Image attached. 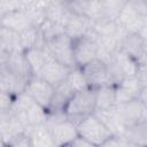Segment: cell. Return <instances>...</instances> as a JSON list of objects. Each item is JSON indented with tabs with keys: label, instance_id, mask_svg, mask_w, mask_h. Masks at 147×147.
Listing matches in <instances>:
<instances>
[{
	"label": "cell",
	"instance_id": "cell-1",
	"mask_svg": "<svg viewBox=\"0 0 147 147\" xmlns=\"http://www.w3.org/2000/svg\"><path fill=\"white\" fill-rule=\"evenodd\" d=\"M96 109V88L86 87L75 92L64 108L67 117L76 124L86 116L94 114Z\"/></svg>",
	"mask_w": 147,
	"mask_h": 147
},
{
	"label": "cell",
	"instance_id": "cell-2",
	"mask_svg": "<svg viewBox=\"0 0 147 147\" xmlns=\"http://www.w3.org/2000/svg\"><path fill=\"white\" fill-rule=\"evenodd\" d=\"M116 21L126 32H139L147 22V0H127Z\"/></svg>",
	"mask_w": 147,
	"mask_h": 147
},
{
	"label": "cell",
	"instance_id": "cell-3",
	"mask_svg": "<svg viewBox=\"0 0 147 147\" xmlns=\"http://www.w3.org/2000/svg\"><path fill=\"white\" fill-rule=\"evenodd\" d=\"M78 136L87 139L93 146H102L114 134L95 114H91L77 123Z\"/></svg>",
	"mask_w": 147,
	"mask_h": 147
},
{
	"label": "cell",
	"instance_id": "cell-4",
	"mask_svg": "<svg viewBox=\"0 0 147 147\" xmlns=\"http://www.w3.org/2000/svg\"><path fill=\"white\" fill-rule=\"evenodd\" d=\"M138 63L139 62L136 59H133L122 48H118L114 53L110 61L107 63L111 84L116 86L125 77L136 76Z\"/></svg>",
	"mask_w": 147,
	"mask_h": 147
},
{
	"label": "cell",
	"instance_id": "cell-5",
	"mask_svg": "<svg viewBox=\"0 0 147 147\" xmlns=\"http://www.w3.org/2000/svg\"><path fill=\"white\" fill-rule=\"evenodd\" d=\"M98 53V33L93 28H91L84 36L74 39V56L77 67H83L92 60L96 59Z\"/></svg>",
	"mask_w": 147,
	"mask_h": 147
},
{
	"label": "cell",
	"instance_id": "cell-6",
	"mask_svg": "<svg viewBox=\"0 0 147 147\" xmlns=\"http://www.w3.org/2000/svg\"><path fill=\"white\" fill-rule=\"evenodd\" d=\"M114 109L125 131L139 123L147 121V106L142 103L139 98L127 102L116 103Z\"/></svg>",
	"mask_w": 147,
	"mask_h": 147
},
{
	"label": "cell",
	"instance_id": "cell-7",
	"mask_svg": "<svg viewBox=\"0 0 147 147\" xmlns=\"http://www.w3.org/2000/svg\"><path fill=\"white\" fill-rule=\"evenodd\" d=\"M46 48L48 49L49 54L59 62L70 68L77 67L74 56V39L65 32L47 40Z\"/></svg>",
	"mask_w": 147,
	"mask_h": 147
},
{
	"label": "cell",
	"instance_id": "cell-8",
	"mask_svg": "<svg viewBox=\"0 0 147 147\" xmlns=\"http://www.w3.org/2000/svg\"><path fill=\"white\" fill-rule=\"evenodd\" d=\"M87 85L93 88H99L103 85H110L111 79L108 70V64L99 57L92 60L85 65L80 67ZM113 85V84H111Z\"/></svg>",
	"mask_w": 147,
	"mask_h": 147
},
{
	"label": "cell",
	"instance_id": "cell-9",
	"mask_svg": "<svg viewBox=\"0 0 147 147\" xmlns=\"http://www.w3.org/2000/svg\"><path fill=\"white\" fill-rule=\"evenodd\" d=\"M25 92L37 103H39L47 110L54 96L55 86H53L51 83L46 82L45 79L38 76H33L29 79L26 87H25Z\"/></svg>",
	"mask_w": 147,
	"mask_h": 147
},
{
	"label": "cell",
	"instance_id": "cell-10",
	"mask_svg": "<svg viewBox=\"0 0 147 147\" xmlns=\"http://www.w3.org/2000/svg\"><path fill=\"white\" fill-rule=\"evenodd\" d=\"M72 68L59 62L57 60H55L53 56L49 57V60L46 62V64L42 67V69L36 75L42 79H45L46 82L51 83L53 86H57L61 83H63L68 75L70 74Z\"/></svg>",
	"mask_w": 147,
	"mask_h": 147
},
{
	"label": "cell",
	"instance_id": "cell-11",
	"mask_svg": "<svg viewBox=\"0 0 147 147\" xmlns=\"http://www.w3.org/2000/svg\"><path fill=\"white\" fill-rule=\"evenodd\" d=\"M49 130L55 146H69V144L78 137L77 124L69 118L54 124Z\"/></svg>",
	"mask_w": 147,
	"mask_h": 147
},
{
	"label": "cell",
	"instance_id": "cell-12",
	"mask_svg": "<svg viewBox=\"0 0 147 147\" xmlns=\"http://www.w3.org/2000/svg\"><path fill=\"white\" fill-rule=\"evenodd\" d=\"M28 82H29V79L1 67V69H0L1 92H7V93H10L16 96L17 94L25 91Z\"/></svg>",
	"mask_w": 147,
	"mask_h": 147
},
{
	"label": "cell",
	"instance_id": "cell-13",
	"mask_svg": "<svg viewBox=\"0 0 147 147\" xmlns=\"http://www.w3.org/2000/svg\"><path fill=\"white\" fill-rule=\"evenodd\" d=\"M116 103L127 102L139 98L141 85L136 76L125 77L116 86Z\"/></svg>",
	"mask_w": 147,
	"mask_h": 147
},
{
	"label": "cell",
	"instance_id": "cell-14",
	"mask_svg": "<svg viewBox=\"0 0 147 147\" xmlns=\"http://www.w3.org/2000/svg\"><path fill=\"white\" fill-rule=\"evenodd\" d=\"M1 67L10 70L11 72H15L26 79H30L33 77L32 69L30 67V63L28 62V59L24 54V52H14L10 53L6 60V62L1 63Z\"/></svg>",
	"mask_w": 147,
	"mask_h": 147
},
{
	"label": "cell",
	"instance_id": "cell-15",
	"mask_svg": "<svg viewBox=\"0 0 147 147\" xmlns=\"http://www.w3.org/2000/svg\"><path fill=\"white\" fill-rule=\"evenodd\" d=\"M92 25L93 21L88 16L72 13L64 24V32L72 39H76L84 36L92 28Z\"/></svg>",
	"mask_w": 147,
	"mask_h": 147
},
{
	"label": "cell",
	"instance_id": "cell-16",
	"mask_svg": "<svg viewBox=\"0 0 147 147\" xmlns=\"http://www.w3.org/2000/svg\"><path fill=\"white\" fill-rule=\"evenodd\" d=\"M0 25L11 29L14 31H17L20 33L32 26L24 9H20V10H15V11H10L5 15H1Z\"/></svg>",
	"mask_w": 147,
	"mask_h": 147
},
{
	"label": "cell",
	"instance_id": "cell-17",
	"mask_svg": "<svg viewBox=\"0 0 147 147\" xmlns=\"http://www.w3.org/2000/svg\"><path fill=\"white\" fill-rule=\"evenodd\" d=\"M144 44L145 40L140 37L138 32H126L122 38L119 48H122L124 52H126L129 55H131L139 62L142 55Z\"/></svg>",
	"mask_w": 147,
	"mask_h": 147
},
{
	"label": "cell",
	"instance_id": "cell-18",
	"mask_svg": "<svg viewBox=\"0 0 147 147\" xmlns=\"http://www.w3.org/2000/svg\"><path fill=\"white\" fill-rule=\"evenodd\" d=\"M0 46L1 51L9 54L14 52H24L21 41V33L6 26H0Z\"/></svg>",
	"mask_w": 147,
	"mask_h": 147
},
{
	"label": "cell",
	"instance_id": "cell-19",
	"mask_svg": "<svg viewBox=\"0 0 147 147\" xmlns=\"http://www.w3.org/2000/svg\"><path fill=\"white\" fill-rule=\"evenodd\" d=\"M74 90L69 86V84L64 80L63 83H61L60 85H57L55 87V92H54V96L52 99L51 106L48 107L47 111H64V108L67 106V103L69 102V100L71 99V96L74 95Z\"/></svg>",
	"mask_w": 147,
	"mask_h": 147
},
{
	"label": "cell",
	"instance_id": "cell-20",
	"mask_svg": "<svg viewBox=\"0 0 147 147\" xmlns=\"http://www.w3.org/2000/svg\"><path fill=\"white\" fill-rule=\"evenodd\" d=\"M24 54L28 59V62L30 63L33 76H36L42 69V67L46 64V62L49 60V57H52L48 49L46 48V45L26 49V51H24Z\"/></svg>",
	"mask_w": 147,
	"mask_h": 147
},
{
	"label": "cell",
	"instance_id": "cell-21",
	"mask_svg": "<svg viewBox=\"0 0 147 147\" xmlns=\"http://www.w3.org/2000/svg\"><path fill=\"white\" fill-rule=\"evenodd\" d=\"M31 138V146H55L51 130L46 126V124L34 125L26 129Z\"/></svg>",
	"mask_w": 147,
	"mask_h": 147
},
{
	"label": "cell",
	"instance_id": "cell-22",
	"mask_svg": "<svg viewBox=\"0 0 147 147\" xmlns=\"http://www.w3.org/2000/svg\"><path fill=\"white\" fill-rule=\"evenodd\" d=\"M116 105L115 85H103L96 88V109H107ZM95 109V110H96Z\"/></svg>",
	"mask_w": 147,
	"mask_h": 147
},
{
	"label": "cell",
	"instance_id": "cell-23",
	"mask_svg": "<svg viewBox=\"0 0 147 147\" xmlns=\"http://www.w3.org/2000/svg\"><path fill=\"white\" fill-rule=\"evenodd\" d=\"M123 136L133 146H147V121L127 129Z\"/></svg>",
	"mask_w": 147,
	"mask_h": 147
},
{
	"label": "cell",
	"instance_id": "cell-24",
	"mask_svg": "<svg viewBox=\"0 0 147 147\" xmlns=\"http://www.w3.org/2000/svg\"><path fill=\"white\" fill-rule=\"evenodd\" d=\"M65 82L74 90V92H78V91H82V90L88 87L87 82L85 79V76H84L83 70H82L80 67L72 68L71 71H70V74L68 75Z\"/></svg>",
	"mask_w": 147,
	"mask_h": 147
},
{
	"label": "cell",
	"instance_id": "cell-25",
	"mask_svg": "<svg viewBox=\"0 0 147 147\" xmlns=\"http://www.w3.org/2000/svg\"><path fill=\"white\" fill-rule=\"evenodd\" d=\"M103 7V11L107 18L109 20H117L122 8L126 3L127 0H100Z\"/></svg>",
	"mask_w": 147,
	"mask_h": 147
},
{
	"label": "cell",
	"instance_id": "cell-26",
	"mask_svg": "<svg viewBox=\"0 0 147 147\" xmlns=\"http://www.w3.org/2000/svg\"><path fill=\"white\" fill-rule=\"evenodd\" d=\"M24 2L23 0H0V11L1 15H5L10 11L24 9Z\"/></svg>",
	"mask_w": 147,
	"mask_h": 147
},
{
	"label": "cell",
	"instance_id": "cell-27",
	"mask_svg": "<svg viewBox=\"0 0 147 147\" xmlns=\"http://www.w3.org/2000/svg\"><path fill=\"white\" fill-rule=\"evenodd\" d=\"M136 77L138 78L141 86L147 85V63H138Z\"/></svg>",
	"mask_w": 147,
	"mask_h": 147
},
{
	"label": "cell",
	"instance_id": "cell-28",
	"mask_svg": "<svg viewBox=\"0 0 147 147\" xmlns=\"http://www.w3.org/2000/svg\"><path fill=\"white\" fill-rule=\"evenodd\" d=\"M69 146H75V147H94L87 139H85V138H83L80 136H78L77 138H75L69 144Z\"/></svg>",
	"mask_w": 147,
	"mask_h": 147
},
{
	"label": "cell",
	"instance_id": "cell-29",
	"mask_svg": "<svg viewBox=\"0 0 147 147\" xmlns=\"http://www.w3.org/2000/svg\"><path fill=\"white\" fill-rule=\"evenodd\" d=\"M139 100L147 106V85L141 87V91H140V94H139Z\"/></svg>",
	"mask_w": 147,
	"mask_h": 147
},
{
	"label": "cell",
	"instance_id": "cell-30",
	"mask_svg": "<svg viewBox=\"0 0 147 147\" xmlns=\"http://www.w3.org/2000/svg\"><path fill=\"white\" fill-rule=\"evenodd\" d=\"M139 63H147V40H145L144 49H142V55H141V59H140Z\"/></svg>",
	"mask_w": 147,
	"mask_h": 147
},
{
	"label": "cell",
	"instance_id": "cell-31",
	"mask_svg": "<svg viewBox=\"0 0 147 147\" xmlns=\"http://www.w3.org/2000/svg\"><path fill=\"white\" fill-rule=\"evenodd\" d=\"M139 34H140V37L144 39V40H147V22L142 25V28L139 30V32H138Z\"/></svg>",
	"mask_w": 147,
	"mask_h": 147
},
{
	"label": "cell",
	"instance_id": "cell-32",
	"mask_svg": "<svg viewBox=\"0 0 147 147\" xmlns=\"http://www.w3.org/2000/svg\"><path fill=\"white\" fill-rule=\"evenodd\" d=\"M51 2H59V3H64L67 0H49Z\"/></svg>",
	"mask_w": 147,
	"mask_h": 147
}]
</instances>
